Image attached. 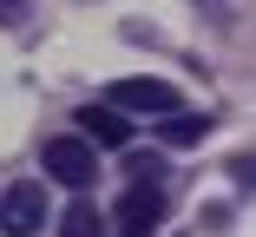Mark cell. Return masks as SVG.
<instances>
[{
  "label": "cell",
  "mask_w": 256,
  "mask_h": 237,
  "mask_svg": "<svg viewBox=\"0 0 256 237\" xmlns=\"http://www.w3.org/2000/svg\"><path fill=\"white\" fill-rule=\"evenodd\" d=\"M40 158H46V178H53V184H66V191H86V184L98 178V152H92V138H79V132L46 138V145H40Z\"/></svg>",
  "instance_id": "6da1fadb"
},
{
  "label": "cell",
  "mask_w": 256,
  "mask_h": 237,
  "mask_svg": "<svg viewBox=\"0 0 256 237\" xmlns=\"http://www.w3.org/2000/svg\"><path fill=\"white\" fill-rule=\"evenodd\" d=\"M164 217H171L164 184H132V191L118 198V211H112V230H118V237H158Z\"/></svg>",
  "instance_id": "7a4b0ae2"
},
{
  "label": "cell",
  "mask_w": 256,
  "mask_h": 237,
  "mask_svg": "<svg viewBox=\"0 0 256 237\" xmlns=\"http://www.w3.org/2000/svg\"><path fill=\"white\" fill-rule=\"evenodd\" d=\"M106 106H118V112H151V119H171L184 99H178V86L171 79H112L106 86Z\"/></svg>",
  "instance_id": "3957f363"
},
{
  "label": "cell",
  "mask_w": 256,
  "mask_h": 237,
  "mask_svg": "<svg viewBox=\"0 0 256 237\" xmlns=\"http://www.w3.org/2000/svg\"><path fill=\"white\" fill-rule=\"evenodd\" d=\"M0 230H7V237L46 230V184H33V178L7 184V191H0Z\"/></svg>",
  "instance_id": "277c9868"
},
{
  "label": "cell",
  "mask_w": 256,
  "mask_h": 237,
  "mask_svg": "<svg viewBox=\"0 0 256 237\" xmlns=\"http://www.w3.org/2000/svg\"><path fill=\"white\" fill-rule=\"evenodd\" d=\"M79 138H92V145H125L132 119L118 106H79Z\"/></svg>",
  "instance_id": "5b68a950"
},
{
  "label": "cell",
  "mask_w": 256,
  "mask_h": 237,
  "mask_svg": "<svg viewBox=\"0 0 256 237\" xmlns=\"http://www.w3.org/2000/svg\"><path fill=\"white\" fill-rule=\"evenodd\" d=\"M60 237H106V217H98L86 198H72V204L60 211Z\"/></svg>",
  "instance_id": "8992f818"
},
{
  "label": "cell",
  "mask_w": 256,
  "mask_h": 237,
  "mask_svg": "<svg viewBox=\"0 0 256 237\" xmlns=\"http://www.w3.org/2000/svg\"><path fill=\"white\" fill-rule=\"evenodd\" d=\"M158 138H164V145H197V138H204V119L197 112H171V119H158Z\"/></svg>",
  "instance_id": "52a82bcc"
},
{
  "label": "cell",
  "mask_w": 256,
  "mask_h": 237,
  "mask_svg": "<svg viewBox=\"0 0 256 237\" xmlns=\"http://www.w3.org/2000/svg\"><path fill=\"white\" fill-rule=\"evenodd\" d=\"M230 178H236V184H256V158H236V165H230Z\"/></svg>",
  "instance_id": "ba28073f"
},
{
  "label": "cell",
  "mask_w": 256,
  "mask_h": 237,
  "mask_svg": "<svg viewBox=\"0 0 256 237\" xmlns=\"http://www.w3.org/2000/svg\"><path fill=\"white\" fill-rule=\"evenodd\" d=\"M197 7H210V14H217V20H224V0H197Z\"/></svg>",
  "instance_id": "9c48e42d"
},
{
  "label": "cell",
  "mask_w": 256,
  "mask_h": 237,
  "mask_svg": "<svg viewBox=\"0 0 256 237\" xmlns=\"http://www.w3.org/2000/svg\"><path fill=\"white\" fill-rule=\"evenodd\" d=\"M14 7H20V0H0V14H14Z\"/></svg>",
  "instance_id": "30bf717a"
}]
</instances>
